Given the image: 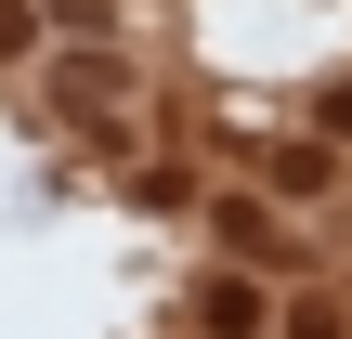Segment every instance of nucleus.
<instances>
[{
  "label": "nucleus",
  "instance_id": "f257e3e1",
  "mask_svg": "<svg viewBox=\"0 0 352 339\" xmlns=\"http://www.w3.org/2000/svg\"><path fill=\"white\" fill-rule=\"evenodd\" d=\"M327 131H352V91H340V105H327Z\"/></svg>",
  "mask_w": 352,
  "mask_h": 339
}]
</instances>
